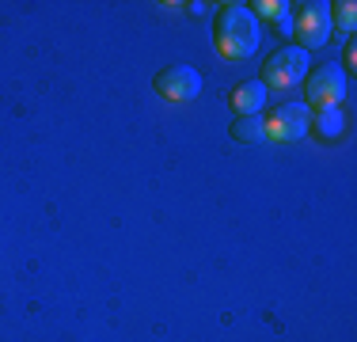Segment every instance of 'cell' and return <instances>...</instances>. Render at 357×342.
<instances>
[{
	"label": "cell",
	"mask_w": 357,
	"mask_h": 342,
	"mask_svg": "<svg viewBox=\"0 0 357 342\" xmlns=\"http://www.w3.org/2000/svg\"><path fill=\"white\" fill-rule=\"evenodd\" d=\"M213 46L228 61H243L259 50V20L248 4H225L213 20Z\"/></svg>",
	"instance_id": "1"
},
{
	"label": "cell",
	"mask_w": 357,
	"mask_h": 342,
	"mask_svg": "<svg viewBox=\"0 0 357 342\" xmlns=\"http://www.w3.org/2000/svg\"><path fill=\"white\" fill-rule=\"evenodd\" d=\"M308 50H301V46H282V50H274V54L262 61V88H274V91H285V88H293V84H301L304 76H308Z\"/></svg>",
	"instance_id": "2"
},
{
	"label": "cell",
	"mask_w": 357,
	"mask_h": 342,
	"mask_svg": "<svg viewBox=\"0 0 357 342\" xmlns=\"http://www.w3.org/2000/svg\"><path fill=\"white\" fill-rule=\"evenodd\" d=\"M346 99V73L335 61L308 68L304 76V107L308 110H335Z\"/></svg>",
	"instance_id": "3"
},
{
	"label": "cell",
	"mask_w": 357,
	"mask_h": 342,
	"mask_svg": "<svg viewBox=\"0 0 357 342\" xmlns=\"http://www.w3.org/2000/svg\"><path fill=\"white\" fill-rule=\"evenodd\" d=\"M293 34L301 38V50H319L331 34V4L327 0H308V4L293 8Z\"/></svg>",
	"instance_id": "4"
},
{
	"label": "cell",
	"mask_w": 357,
	"mask_h": 342,
	"mask_svg": "<svg viewBox=\"0 0 357 342\" xmlns=\"http://www.w3.org/2000/svg\"><path fill=\"white\" fill-rule=\"evenodd\" d=\"M152 88H156V96L167 99V103H190V99H198V91H202V73L190 65H167L156 73Z\"/></svg>",
	"instance_id": "5"
},
{
	"label": "cell",
	"mask_w": 357,
	"mask_h": 342,
	"mask_svg": "<svg viewBox=\"0 0 357 342\" xmlns=\"http://www.w3.org/2000/svg\"><path fill=\"white\" fill-rule=\"evenodd\" d=\"M308 122H312V110L304 103H282V107H274L270 118H262L270 141H296V137L308 133Z\"/></svg>",
	"instance_id": "6"
},
{
	"label": "cell",
	"mask_w": 357,
	"mask_h": 342,
	"mask_svg": "<svg viewBox=\"0 0 357 342\" xmlns=\"http://www.w3.org/2000/svg\"><path fill=\"white\" fill-rule=\"evenodd\" d=\"M228 103H232L236 118H243V114H259L262 103H266V88H262V80H243V84H236V88H232Z\"/></svg>",
	"instance_id": "7"
},
{
	"label": "cell",
	"mask_w": 357,
	"mask_h": 342,
	"mask_svg": "<svg viewBox=\"0 0 357 342\" xmlns=\"http://www.w3.org/2000/svg\"><path fill=\"white\" fill-rule=\"evenodd\" d=\"M251 15L255 20H266V23H278L285 34H293V4H285V0H255Z\"/></svg>",
	"instance_id": "8"
},
{
	"label": "cell",
	"mask_w": 357,
	"mask_h": 342,
	"mask_svg": "<svg viewBox=\"0 0 357 342\" xmlns=\"http://www.w3.org/2000/svg\"><path fill=\"white\" fill-rule=\"evenodd\" d=\"M308 133L323 137V141H335V137L342 133V114H338V107L335 110H316L312 122H308Z\"/></svg>",
	"instance_id": "9"
},
{
	"label": "cell",
	"mask_w": 357,
	"mask_h": 342,
	"mask_svg": "<svg viewBox=\"0 0 357 342\" xmlns=\"http://www.w3.org/2000/svg\"><path fill=\"white\" fill-rule=\"evenodd\" d=\"M232 137L243 144H255V141H266V126H262L259 114H243L232 122Z\"/></svg>",
	"instance_id": "10"
},
{
	"label": "cell",
	"mask_w": 357,
	"mask_h": 342,
	"mask_svg": "<svg viewBox=\"0 0 357 342\" xmlns=\"http://www.w3.org/2000/svg\"><path fill=\"white\" fill-rule=\"evenodd\" d=\"M331 27L354 34V27H357V4L354 0H338V4H331Z\"/></svg>",
	"instance_id": "11"
},
{
	"label": "cell",
	"mask_w": 357,
	"mask_h": 342,
	"mask_svg": "<svg viewBox=\"0 0 357 342\" xmlns=\"http://www.w3.org/2000/svg\"><path fill=\"white\" fill-rule=\"evenodd\" d=\"M354 65H357V42L350 38V42H346V54H342V65H338V68H342V73H354Z\"/></svg>",
	"instance_id": "12"
}]
</instances>
